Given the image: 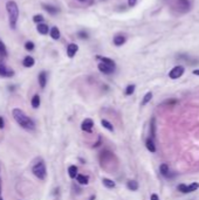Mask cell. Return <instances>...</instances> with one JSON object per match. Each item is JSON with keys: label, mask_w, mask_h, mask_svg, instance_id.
Instances as JSON below:
<instances>
[{"label": "cell", "mask_w": 199, "mask_h": 200, "mask_svg": "<svg viewBox=\"0 0 199 200\" xmlns=\"http://www.w3.org/2000/svg\"><path fill=\"white\" fill-rule=\"evenodd\" d=\"M12 116L14 118V121L25 130H28V131H33L35 129V123L33 122L32 118H29L21 109L19 108H14L12 110Z\"/></svg>", "instance_id": "cell-1"}, {"label": "cell", "mask_w": 199, "mask_h": 200, "mask_svg": "<svg viewBox=\"0 0 199 200\" xmlns=\"http://www.w3.org/2000/svg\"><path fill=\"white\" fill-rule=\"evenodd\" d=\"M6 9L8 13V21H9V27L15 29L16 22L19 19V7L18 4L13 0H9L6 2Z\"/></svg>", "instance_id": "cell-2"}, {"label": "cell", "mask_w": 199, "mask_h": 200, "mask_svg": "<svg viewBox=\"0 0 199 200\" xmlns=\"http://www.w3.org/2000/svg\"><path fill=\"white\" fill-rule=\"evenodd\" d=\"M32 172H33V174H34L38 179H40V180H45V179H46L47 170H46V165H45L43 159L38 158V159L34 162V164H33V166H32Z\"/></svg>", "instance_id": "cell-3"}, {"label": "cell", "mask_w": 199, "mask_h": 200, "mask_svg": "<svg viewBox=\"0 0 199 200\" xmlns=\"http://www.w3.org/2000/svg\"><path fill=\"white\" fill-rule=\"evenodd\" d=\"M175 7L181 13H186L191 9L190 0H175Z\"/></svg>", "instance_id": "cell-4"}, {"label": "cell", "mask_w": 199, "mask_h": 200, "mask_svg": "<svg viewBox=\"0 0 199 200\" xmlns=\"http://www.w3.org/2000/svg\"><path fill=\"white\" fill-rule=\"evenodd\" d=\"M184 72H185V68H184L183 66H176V67H173V68L170 70V73H169V77H170V79H172V80L179 79V77L184 74Z\"/></svg>", "instance_id": "cell-5"}, {"label": "cell", "mask_w": 199, "mask_h": 200, "mask_svg": "<svg viewBox=\"0 0 199 200\" xmlns=\"http://www.w3.org/2000/svg\"><path fill=\"white\" fill-rule=\"evenodd\" d=\"M93 126H94V122H93L92 118H86V119L82 122V124H81V129H82L83 131L88 132V133H92Z\"/></svg>", "instance_id": "cell-6"}, {"label": "cell", "mask_w": 199, "mask_h": 200, "mask_svg": "<svg viewBox=\"0 0 199 200\" xmlns=\"http://www.w3.org/2000/svg\"><path fill=\"white\" fill-rule=\"evenodd\" d=\"M97 68H99V72L103 73V74H111V73L115 72V67L109 66V65H105V63H103V62H99Z\"/></svg>", "instance_id": "cell-7"}, {"label": "cell", "mask_w": 199, "mask_h": 200, "mask_svg": "<svg viewBox=\"0 0 199 200\" xmlns=\"http://www.w3.org/2000/svg\"><path fill=\"white\" fill-rule=\"evenodd\" d=\"M14 75V72L5 66V63L0 65V76L1 77H12Z\"/></svg>", "instance_id": "cell-8"}, {"label": "cell", "mask_w": 199, "mask_h": 200, "mask_svg": "<svg viewBox=\"0 0 199 200\" xmlns=\"http://www.w3.org/2000/svg\"><path fill=\"white\" fill-rule=\"evenodd\" d=\"M77 50H79V46L76 43H69L68 47H67V55H68V57L73 59L75 56V54L77 53Z\"/></svg>", "instance_id": "cell-9"}, {"label": "cell", "mask_w": 199, "mask_h": 200, "mask_svg": "<svg viewBox=\"0 0 199 200\" xmlns=\"http://www.w3.org/2000/svg\"><path fill=\"white\" fill-rule=\"evenodd\" d=\"M38 80H39V84H40V87L43 89V88L46 87V84H47V73H46V72H41V73L39 74Z\"/></svg>", "instance_id": "cell-10"}, {"label": "cell", "mask_w": 199, "mask_h": 200, "mask_svg": "<svg viewBox=\"0 0 199 200\" xmlns=\"http://www.w3.org/2000/svg\"><path fill=\"white\" fill-rule=\"evenodd\" d=\"M145 146H146V149L150 151V152H156V145H155V143H154V139L150 137V138H146V140H145Z\"/></svg>", "instance_id": "cell-11"}, {"label": "cell", "mask_w": 199, "mask_h": 200, "mask_svg": "<svg viewBox=\"0 0 199 200\" xmlns=\"http://www.w3.org/2000/svg\"><path fill=\"white\" fill-rule=\"evenodd\" d=\"M36 30H38L40 34L46 35V34H48V32H49V27H48V25H46V23H39L38 27H36Z\"/></svg>", "instance_id": "cell-12"}, {"label": "cell", "mask_w": 199, "mask_h": 200, "mask_svg": "<svg viewBox=\"0 0 199 200\" xmlns=\"http://www.w3.org/2000/svg\"><path fill=\"white\" fill-rule=\"evenodd\" d=\"M125 36L124 35H116L115 38H114V45L115 46H117V47H119V46H123L124 43H125Z\"/></svg>", "instance_id": "cell-13"}, {"label": "cell", "mask_w": 199, "mask_h": 200, "mask_svg": "<svg viewBox=\"0 0 199 200\" xmlns=\"http://www.w3.org/2000/svg\"><path fill=\"white\" fill-rule=\"evenodd\" d=\"M34 63H35V61H34V59L32 57V56H26L25 59H23V61H22V65H23V67H26V68H31V67H33L34 66Z\"/></svg>", "instance_id": "cell-14"}, {"label": "cell", "mask_w": 199, "mask_h": 200, "mask_svg": "<svg viewBox=\"0 0 199 200\" xmlns=\"http://www.w3.org/2000/svg\"><path fill=\"white\" fill-rule=\"evenodd\" d=\"M76 182L80 185H87L89 183V177L88 176H85V174H77L76 176Z\"/></svg>", "instance_id": "cell-15"}, {"label": "cell", "mask_w": 199, "mask_h": 200, "mask_svg": "<svg viewBox=\"0 0 199 200\" xmlns=\"http://www.w3.org/2000/svg\"><path fill=\"white\" fill-rule=\"evenodd\" d=\"M68 174H69V177H70L72 179L76 178V176L79 174V173H77V167H76L75 165H70V166L68 167Z\"/></svg>", "instance_id": "cell-16"}, {"label": "cell", "mask_w": 199, "mask_h": 200, "mask_svg": "<svg viewBox=\"0 0 199 200\" xmlns=\"http://www.w3.org/2000/svg\"><path fill=\"white\" fill-rule=\"evenodd\" d=\"M102 183H103V185H104L107 189H114V187L116 186L115 182L111 180V179H109V178H103V179H102Z\"/></svg>", "instance_id": "cell-17"}, {"label": "cell", "mask_w": 199, "mask_h": 200, "mask_svg": "<svg viewBox=\"0 0 199 200\" xmlns=\"http://www.w3.org/2000/svg\"><path fill=\"white\" fill-rule=\"evenodd\" d=\"M50 36H52V39L53 40H59L60 39V30H59V28L58 27H53L52 29H50Z\"/></svg>", "instance_id": "cell-18"}, {"label": "cell", "mask_w": 199, "mask_h": 200, "mask_svg": "<svg viewBox=\"0 0 199 200\" xmlns=\"http://www.w3.org/2000/svg\"><path fill=\"white\" fill-rule=\"evenodd\" d=\"M159 171L162 173V176L164 177H170V170H169V166L166 164H162L159 166Z\"/></svg>", "instance_id": "cell-19"}, {"label": "cell", "mask_w": 199, "mask_h": 200, "mask_svg": "<svg viewBox=\"0 0 199 200\" xmlns=\"http://www.w3.org/2000/svg\"><path fill=\"white\" fill-rule=\"evenodd\" d=\"M127 187L130 190V191H137L138 190V183L136 180H129L127 183Z\"/></svg>", "instance_id": "cell-20"}, {"label": "cell", "mask_w": 199, "mask_h": 200, "mask_svg": "<svg viewBox=\"0 0 199 200\" xmlns=\"http://www.w3.org/2000/svg\"><path fill=\"white\" fill-rule=\"evenodd\" d=\"M31 104L34 109H38L40 106V96L39 95H34L32 97V101H31Z\"/></svg>", "instance_id": "cell-21"}, {"label": "cell", "mask_w": 199, "mask_h": 200, "mask_svg": "<svg viewBox=\"0 0 199 200\" xmlns=\"http://www.w3.org/2000/svg\"><path fill=\"white\" fill-rule=\"evenodd\" d=\"M101 124H102V126L103 128H105L107 130H109L110 132H112L114 131V125L109 122V121H107V119H102L101 121Z\"/></svg>", "instance_id": "cell-22"}, {"label": "cell", "mask_w": 199, "mask_h": 200, "mask_svg": "<svg viewBox=\"0 0 199 200\" xmlns=\"http://www.w3.org/2000/svg\"><path fill=\"white\" fill-rule=\"evenodd\" d=\"M97 60H99L101 62H103V63H105V65H109V66L115 67V62H114V60H111V59L103 57V56H97Z\"/></svg>", "instance_id": "cell-23"}, {"label": "cell", "mask_w": 199, "mask_h": 200, "mask_svg": "<svg viewBox=\"0 0 199 200\" xmlns=\"http://www.w3.org/2000/svg\"><path fill=\"white\" fill-rule=\"evenodd\" d=\"M42 7H43V8H45L47 12H49L50 14H56V13L59 12V9H58L56 7H54V6H50V5H45V4H43V5H42Z\"/></svg>", "instance_id": "cell-24"}, {"label": "cell", "mask_w": 199, "mask_h": 200, "mask_svg": "<svg viewBox=\"0 0 199 200\" xmlns=\"http://www.w3.org/2000/svg\"><path fill=\"white\" fill-rule=\"evenodd\" d=\"M155 128H156V124H155V117H152V118H151V122H150V135H151V138H154V137L156 136Z\"/></svg>", "instance_id": "cell-25"}, {"label": "cell", "mask_w": 199, "mask_h": 200, "mask_svg": "<svg viewBox=\"0 0 199 200\" xmlns=\"http://www.w3.org/2000/svg\"><path fill=\"white\" fill-rule=\"evenodd\" d=\"M151 99H152V93H151V91L146 93V94L144 95L143 100H142V105H145V104H148V103L151 101Z\"/></svg>", "instance_id": "cell-26"}, {"label": "cell", "mask_w": 199, "mask_h": 200, "mask_svg": "<svg viewBox=\"0 0 199 200\" xmlns=\"http://www.w3.org/2000/svg\"><path fill=\"white\" fill-rule=\"evenodd\" d=\"M199 189V184L198 183H192L190 185H188V193H191V192H195Z\"/></svg>", "instance_id": "cell-27"}, {"label": "cell", "mask_w": 199, "mask_h": 200, "mask_svg": "<svg viewBox=\"0 0 199 200\" xmlns=\"http://www.w3.org/2000/svg\"><path fill=\"white\" fill-rule=\"evenodd\" d=\"M0 55H1L2 57H6V56H7V49H6V46H5V43L1 41V39H0Z\"/></svg>", "instance_id": "cell-28"}, {"label": "cell", "mask_w": 199, "mask_h": 200, "mask_svg": "<svg viewBox=\"0 0 199 200\" xmlns=\"http://www.w3.org/2000/svg\"><path fill=\"white\" fill-rule=\"evenodd\" d=\"M135 84H129L127 88H125V95H128V96H130V95H132L134 94V91H135Z\"/></svg>", "instance_id": "cell-29"}, {"label": "cell", "mask_w": 199, "mask_h": 200, "mask_svg": "<svg viewBox=\"0 0 199 200\" xmlns=\"http://www.w3.org/2000/svg\"><path fill=\"white\" fill-rule=\"evenodd\" d=\"M34 42H32V41H27L26 43H25V48H26V50H28V52H32L33 49H34Z\"/></svg>", "instance_id": "cell-30"}, {"label": "cell", "mask_w": 199, "mask_h": 200, "mask_svg": "<svg viewBox=\"0 0 199 200\" xmlns=\"http://www.w3.org/2000/svg\"><path fill=\"white\" fill-rule=\"evenodd\" d=\"M33 21L34 22H38V23H41L43 21V16L41 14H36V15L33 16Z\"/></svg>", "instance_id": "cell-31"}, {"label": "cell", "mask_w": 199, "mask_h": 200, "mask_svg": "<svg viewBox=\"0 0 199 200\" xmlns=\"http://www.w3.org/2000/svg\"><path fill=\"white\" fill-rule=\"evenodd\" d=\"M77 35H79L81 39H87V38H88V34H87L86 32H79Z\"/></svg>", "instance_id": "cell-32"}, {"label": "cell", "mask_w": 199, "mask_h": 200, "mask_svg": "<svg viewBox=\"0 0 199 200\" xmlns=\"http://www.w3.org/2000/svg\"><path fill=\"white\" fill-rule=\"evenodd\" d=\"M136 2H137V0H128V4L130 7H134L136 5Z\"/></svg>", "instance_id": "cell-33"}, {"label": "cell", "mask_w": 199, "mask_h": 200, "mask_svg": "<svg viewBox=\"0 0 199 200\" xmlns=\"http://www.w3.org/2000/svg\"><path fill=\"white\" fill-rule=\"evenodd\" d=\"M150 200H159V197L156 194V193H154V194H151V198Z\"/></svg>", "instance_id": "cell-34"}, {"label": "cell", "mask_w": 199, "mask_h": 200, "mask_svg": "<svg viewBox=\"0 0 199 200\" xmlns=\"http://www.w3.org/2000/svg\"><path fill=\"white\" fill-rule=\"evenodd\" d=\"M4 126H5V121L2 117H0V129H2Z\"/></svg>", "instance_id": "cell-35"}, {"label": "cell", "mask_w": 199, "mask_h": 200, "mask_svg": "<svg viewBox=\"0 0 199 200\" xmlns=\"http://www.w3.org/2000/svg\"><path fill=\"white\" fill-rule=\"evenodd\" d=\"M193 74H195V75H197V76H199V69H196V70H193Z\"/></svg>", "instance_id": "cell-36"}, {"label": "cell", "mask_w": 199, "mask_h": 200, "mask_svg": "<svg viewBox=\"0 0 199 200\" xmlns=\"http://www.w3.org/2000/svg\"><path fill=\"white\" fill-rule=\"evenodd\" d=\"M0 200H2V197H1V178H0Z\"/></svg>", "instance_id": "cell-37"}, {"label": "cell", "mask_w": 199, "mask_h": 200, "mask_svg": "<svg viewBox=\"0 0 199 200\" xmlns=\"http://www.w3.org/2000/svg\"><path fill=\"white\" fill-rule=\"evenodd\" d=\"M2 63H4V57L0 55V65H2Z\"/></svg>", "instance_id": "cell-38"}, {"label": "cell", "mask_w": 199, "mask_h": 200, "mask_svg": "<svg viewBox=\"0 0 199 200\" xmlns=\"http://www.w3.org/2000/svg\"><path fill=\"white\" fill-rule=\"evenodd\" d=\"M94 199H95V196H92V197H90V199H89V200H94Z\"/></svg>", "instance_id": "cell-39"}, {"label": "cell", "mask_w": 199, "mask_h": 200, "mask_svg": "<svg viewBox=\"0 0 199 200\" xmlns=\"http://www.w3.org/2000/svg\"><path fill=\"white\" fill-rule=\"evenodd\" d=\"M79 1H81V2H85V1H87V0H79Z\"/></svg>", "instance_id": "cell-40"}]
</instances>
